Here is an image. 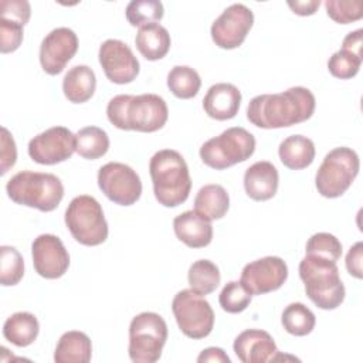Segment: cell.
<instances>
[{"label":"cell","instance_id":"10","mask_svg":"<svg viewBox=\"0 0 363 363\" xmlns=\"http://www.w3.org/2000/svg\"><path fill=\"white\" fill-rule=\"evenodd\" d=\"M172 312L180 332L190 339H204L214 328L211 305L191 289H182L174 295Z\"/></svg>","mask_w":363,"mask_h":363},{"label":"cell","instance_id":"17","mask_svg":"<svg viewBox=\"0 0 363 363\" xmlns=\"http://www.w3.org/2000/svg\"><path fill=\"white\" fill-rule=\"evenodd\" d=\"M35 272L45 279L61 278L69 267V254L54 234H40L31 244Z\"/></svg>","mask_w":363,"mask_h":363},{"label":"cell","instance_id":"34","mask_svg":"<svg viewBox=\"0 0 363 363\" xmlns=\"http://www.w3.org/2000/svg\"><path fill=\"white\" fill-rule=\"evenodd\" d=\"M251 299L252 295L244 288L240 281L227 282L218 295L220 306L228 313H240L245 311Z\"/></svg>","mask_w":363,"mask_h":363},{"label":"cell","instance_id":"41","mask_svg":"<svg viewBox=\"0 0 363 363\" xmlns=\"http://www.w3.org/2000/svg\"><path fill=\"white\" fill-rule=\"evenodd\" d=\"M362 261H363V242L357 241L354 245L350 247L346 255V269L352 277L357 279L363 278Z\"/></svg>","mask_w":363,"mask_h":363},{"label":"cell","instance_id":"30","mask_svg":"<svg viewBox=\"0 0 363 363\" xmlns=\"http://www.w3.org/2000/svg\"><path fill=\"white\" fill-rule=\"evenodd\" d=\"M167 86L180 99L194 98L201 86L199 72L187 65H176L167 74Z\"/></svg>","mask_w":363,"mask_h":363},{"label":"cell","instance_id":"23","mask_svg":"<svg viewBox=\"0 0 363 363\" xmlns=\"http://www.w3.org/2000/svg\"><path fill=\"white\" fill-rule=\"evenodd\" d=\"M279 160L291 170H302L312 164L315 159V145L303 135L285 138L278 147Z\"/></svg>","mask_w":363,"mask_h":363},{"label":"cell","instance_id":"44","mask_svg":"<svg viewBox=\"0 0 363 363\" xmlns=\"http://www.w3.org/2000/svg\"><path fill=\"white\" fill-rule=\"evenodd\" d=\"M199 363L203 362H223V363H230V357L227 356V353L221 349V347H207L204 349L199 357H197Z\"/></svg>","mask_w":363,"mask_h":363},{"label":"cell","instance_id":"39","mask_svg":"<svg viewBox=\"0 0 363 363\" xmlns=\"http://www.w3.org/2000/svg\"><path fill=\"white\" fill-rule=\"evenodd\" d=\"M0 13L1 18L26 26L31 16V7L27 0H3L0 3Z\"/></svg>","mask_w":363,"mask_h":363},{"label":"cell","instance_id":"25","mask_svg":"<svg viewBox=\"0 0 363 363\" xmlns=\"http://www.w3.org/2000/svg\"><path fill=\"white\" fill-rule=\"evenodd\" d=\"M135 44L138 51L149 61L162 60L170 50V34L159 23L143 26L139 28Z\"/></svg>","mask_w":363,"mask_h":363},{"label":"cell","instance_id":"32","mask_svg":"<svg viewBox=\"0 0 363 363\" xmlns=\"http://www.w3.org/2000/svg\"><path fill=\"white\" fill-rule=\"evenodd\" d=\"M163 14V4L157 0H132L125 10L128 23L139 28L160 21Z\"/></svg>","mask_w":363,"mask_h":363},{"label":"cell","instance_id":"42","mask_svg":"<svg viewBox=\"0 0 363 363\" xmlns=\"http://www.w3.org/2000/svg\"><path fill=\"white\" fill-rule=\"evenodd\" d=\"M342 48L352 51L353 54L363 57V30L357 28L354 31H350L342 43Z\"/></svg>","mask_w":363,"mask_h":363},{"label":"cell","instance_id":"4","mask_svg":"<svg viewBox=\"0 0 363 363\" xmlns=\"http://www.w3.org/2000/svg\"><path fill=\"white\" fill-rule=\"evenodd\" d=\"M308 298L320 309H336L345 301V285L335 261L306 254L298 267Z\"/></svg>","mask_w":363,"mask_h":363},{"label":"cell","instance_id":"9","mask_svg":"<svg viewBox=\"0 0 363 363\" xmlns=\"http://www.w3.org/2000/svg\"><path fill=\"white\" fill-rule=\"evenodd\" d=\"M167 340V325L156 312H142L129 325L128 353L135 363H155Z\"/></svg>","mask_w":363,"mask_h":363},{"label":"cell","instance_id":"36","mask_svg":"<svg viewBox=\"0 0 363 363\" xmlns=\"http://www.w3.org/2000/svg\"><path fill=\"white\" fill-rule=\"evenodd\" d=\"M305 251L306 254L318 255L336 262L342 257V242L333 234L316 233L308 240Z\"/></svg>","mask_w":363,"mask_h":363},{"label":"cell","instance_id":"27","mask_svg":"<svg viewBox=\"0 0 363 363\" xmlns=\"http://www.w3.org/2000/svg\"><path fill=\"white\" fill-rule=\"evenodd\" d=\"M40 332L38 319L30 312H16L3 325V336L7 342L18 347L31 345Z\"/></svg>","mask_w":363,"mask_h":363},{"label":"cell","instance_id":"15","mask_svg":"<svg viewBox=\"0 0 363 363\" xmlns=\"http://www.w3.org/2000/svg\"><path fill=\"white\" fill-rule=\"evenodd\" d=\"M105 77L118 85L129 84L139 75V61L130 47L116 38L105 40L98 52Z\"/></svg>","mask_w":363,"mask_h":363},{"label":"cell","instance_id":"3","mask_svg":"<svg viewBox=\"0 0 363 363\" xmlns=\"http://www.w3.org/2000/svg\"><path fill=\"white\" fill-rule=\"evenodd\" d=\"M153 193L159 204L177 207L189 199L191 179L183 156L173 149L156 152L149 162Z\"/></svg>","mask_w":363,"mask_h":363},{"label":"cell","instance_id":"43","mask_svg":"<svg viewBox=\"0 0 363 363\" xmlns=\"http://www.w3.org/2000/svg\"><path fill=\"white\" fill-rule=\"evenodd\" d=\"M288 6L298 16H312L319 9L320 1L319 0H306V1L295 0V1H288Z\"/></svg>","mask_w":363,"mask_h":363},{"label":"cell","instance_id":"21","mask_svg":"<svg viewBox=\"0 0 363 363\" xmlns=\"http://www.w3.org/2000/svg\"><path fill=\"white\" fill-rule=\"evenodd\" d=\"M173 230L176 237L190 248L207 247L213 240L211 221L193 210L176 216L173 220Z\"/></svg>","mask_w":363,"mask_h":363},{"label":"cell","instance_id":"24","mask_svg":"<svg viewBox=\"0 0 363 363\" xmlns=\"http://www.w3.org/2000/svg\"><path fill=\"white\" fill-rule=\"evenodd\" d=\"M92 356V345L88 335L79 330H68L61 335L55 352V363H88Z\"/></svg>","mask_w":363,"mask_h":363},{"label":"cell","instance_id":"18","mask_svg":"<svg viewBox=\"0 0 363 363\" xmlns=\"http://www.w3.org/2000/svg\"><path fill=\"white\" fill-rule=\"evenodd\" d=\"M234 353L242 363H265L282 360L272 336L261 329H245L233 345Z\"/></svg>","mask_w":363,"mask_h":363},{"label":"cell","instance_id":"11","mask_svg":"<svg viewBox=\"0 0 363 363\" xmlns=\"http://www.w3.org/2000/svg\"><path fill=\"white\" fill-rule=\"evenodd\" d=\"M98 186L112 203L119 206H132L142 194L139 174L130 166L119 162H109L99 167Z\"/></svg>","mask_w":363,"mask_h":363},{"label":"cell","instance_id":"12","mask_svg":"<svg viewBox=\"0 0 363 363\" xmlns=\"http://www.w3.org/2000/svg\"><path fill=\"white\" fill-rule=\"evenodd\" d=\"M254 24V13L245 4L228 6L211 24L210 34L214 44L223 50L238 48Z\"/></svg>","mask_w":363,"mask_h":363},{"label":"cell","instance_id":"5","mask_svg":"<svg viewBox=\"0 0 363 363\" xmlns=\"http://www.w3.org/2000/svg\"><path fill=\"white\" fill-rule=\"evenodd\" d=\"M7 196L16 204L48 213L58 207L64 197V186L52 173L23 170L6 184Z\"/></svg>","mask_w":363,"mask_h":363},{"label":"cell","instance_id":"22","mask_svg":"<svg viewBox=\"0 0 363 363\" xmlns=\"http://www.w3.org/2000/svg\"><path fill=\"white\" fill-rule=\"evenodd\" d=\"M96 88V77L88 65H74L62 79V92L72 104L89 101Z\"/></svg>","mask_w":363,"mask_h":363},{"label":"cell","instance_id":"19","mask_svg":"<svg viewBox=\"0 0 363 363\" xmlns=\"http://www.w3.org/2000/svg\"><path fill=\"white\" fill-rule=\"evenodd\" d=\"M241 92L228 82H218L208 88L203 98L204 112L216 121L233 119L240 109Z\"/></svg>","mask_w":363,"mask_h":363},{"label":"cell","instance_id":"35","mask_svg":"<svg viewBox=\"0 0 363 363\" xmlns=\"http://www.w3.org/2000/svg\"><path fill=\"white\" fill-rule=\"evenodd\" d=\"M363 57H359L353 54L352 51H347L345 48H340L328 61V69L329 72L339 79H350L353 78L362 65Z\"/></svg>","mask_w":363,"mask_h":363},{"label":"cell","instance_id":"26","mask_svg":"<svg viewBox=\"0 0 363 363\" xmlns=\"http://www.w3.org/2000/svg\"><path fill=\"white\" fill-rule=\"evenodd\" d=\"M230 208L227 190L220 184L203 186L194 197V211L208 221L223 218Z\"/></svg>","mask_w":363,"mask_h":363},{"label":"cell","instance_id":"33","mask_svg":"<svg viewBox=\"0 0 363 363\" xmlns=\"http://www.w3.org/2000/svg\"><path fill=\"white\" fill-rule=\"evenodd\" d=\"M24 275V259L11 245L0 247V282L3 286L17 285Z\"/></svg>","mask_w":363,"mask_h":363},{"label":"cell","instance_id":"20","mask_svg":"<svg viewBox=\"0 0 363 363\" xmlns=\"http://www.w3.org/2000/svg\"><path fill=\"white\" fill-rule=\"evenodd\" d=\"M278 170L268 160L255 162L244 173L245 193L255 201H265L272 199L278 190Z\"/></svg>","mask_w":363,"mask_h":363},{"label":"cell","instance_id":"29","mask_svg":"<svg viewBox=\"0 0 363 363\" xmlns=\"http://www.w3.org/2000/svg\"><path fill=\"white\" fill-rule=\"evenodd\" d=\"M190 289L199 295H208L216 291L221 275L218 267L210 259L194 261L187 272Z\"/></svg>","mask_w":363,"mask_h":363},{"label":"cell","instance_id":"1","mask_svg":"<svg viewBox=\"0 0 363 363\" xmlns=\"http://www.w3.org/2000/svg\"><path fill=\"white\" fill-rule=\"evenodd\" d=\"M316 106L315 95L305 86H292L279 94L254 96L247 106V119L257 128L279 129L308 121Z\"/></svg>","mask_w":363,"mask_h":363},{"label":"cell","instance_id":"7","mask_svg":"<svg viewBox=\"0 0 363 363\" xmlns=\"http://www.w3.org/2000/svg\"><path fill=\"white\" fill-rule=\"evenodd\" d=\"M65 225L82 245L95 247L106 241L108 223L99 201L88 194L77 196L65 210Z\"/></svg>","mask_w":363,"mask_h":363},{"label":"cell","instance_id":"6","mask_svg":"<svg viewBox=\"0 0 363 363\" xmlns=\"http://www.w3.org/2000/svg\"><path fill=\"white\" fill-rule=\"evenodd\" d=\"M254 150V135L241 126H233L204 142L200 147V159L211 169L224 170L245 162L252 156Z\"/></svg>","mask_w":363,"mask_h":363},{"label":"cell","instance_id":"40","mask_svg":"<svg viewBox=\"0 0 363 363\" xmlns=\"http://www.w3.org/2000/svg\"><path fill=\"white\" fill-rule=\"evenodd\" d=\"M17 159L16 142L7 128H1V147H0V173L6 174L14 166Z\"/></svg>","mask_w":363,"mask_h":363},{"label":"cell","instance_id":"13","mask_svg":"<svg viewBox=\"0 0 363 363\" xmlns=\"http://www.w3.org/2000/svg\"><path fill=\"white\" fill-rule=\"evenodd\" d=\"M28 156L38 164H57L75 152V135L65 126H52L28 142Z\"/></svg>","mask_w":363,"mask_h":363},{"label":"cell","instance_id":"37","mask_svg":"<svg viewBox=\"0 0 363 363\" xmlns=\"http://www.w3.org/2000/svg\"><path fill=\"white\" fill-rule=\"evenodd\" d=\"M325 7L328 16L339 24H349L363 17V3L360 0H326Z\"/></svg>","mask_w":363,"mask_h":363},{"label":"cell","instance_id":"8","mask_svg":"<svg viewBox=\"0 0 363 363\" xmlns=\"http://www.w3.org/2000/svg\"><path fill=\"white\" fill-rule=\"evenodd\" d=\"M359 167L360 160L353 149L346 146L332 149L323 157L315 176L318 193L326 199L340 197L352 186Z\"/></svg>","mask_w":363,"mask_h":363},{"label":"cell","instance_id":"38","mask_svg":"<svg viewBox=\"0 0 363 363\" xmlns=\"http://www.w3.org/2000/svg\"><path fill=\"white\" fill-rule=\"evenodd\" d=\"M23 24L11 20H0V51L3 54L16 51L23 41Z\"/></svg>","mask_w":363,"mask_h":363},{"label":"cell","instance_id":"16","mask_svg":"<svg viewBox=\"0 0 363 363\" xmlns=\"http://www.w3.org/2000/svg\"><path fill=\"white\" fill-rule=\"evenodd\" d=\"M78 51V37L68 27L51 30L40 45V64L48 75H58Z\"/></svg>","mask_w":363,"mask_h":363},{"label":"cell","instance_id":"2","mask_svg":"<svg viewBox=\"0 0 363 363\" xmlns=\"http://www.w3.org/2000/svg\"><path fill=\"white\" fill-rule=\"evenodd\" d=\"M106 116L118 129L152 133L164 126L169 109L164 99L156 94H121L108 102Z\"/></svg>","mask_w":363,"mask_h":363},{"label":"cell","instance_id":"31","mask_svg":"<svg viewBox=\"0 0 363 363\" xmlns=\"http://www.w3.org/2000/svg\"><path fill=\"white\" fill-rule=\"evenodd\" d=\"M281 323L289 335L306 336L313 330L316 318L306 305L301 302H292L284 309Z\"/></svg>","mask_w":363,"mask_h":363},{"label":"cell","instance_id":"28","mask_svg":"<svg viewBox=\"0 0 363 363\" xmlns=\"http://www.w3.org/2000/svg\"><path fill=\"white\" fill-rule=\"evenodd\" d=\"M109 149L108 133L98 126H85L75 135V152L88 160H95L106 155Z\"/></svg>","mask_w":363,"mask_h":363},{"label":"cell","instance_id":"14","mask_svg":"<svg viewBox=\"0 0 363 363\" xmlns=\"http://www.w3.org/2000/svg\"><path fill=\"white\" fill-rule=\"evenodd\" d=\"M286 278V262L279 257L268 255L248 262L241 271L240 282L251 295H264L279 289Z\"/></svg>","mask_w":363,"mask_h":363}]
</instances>
